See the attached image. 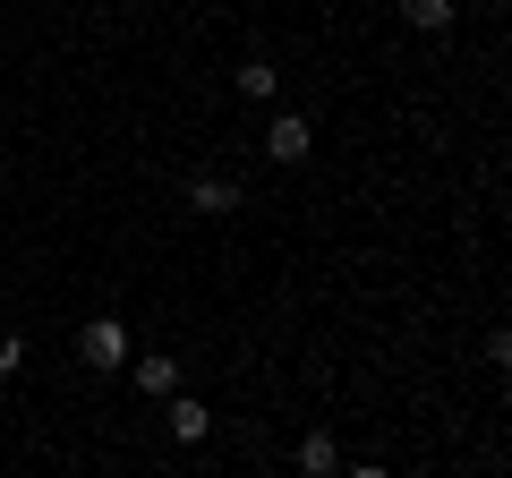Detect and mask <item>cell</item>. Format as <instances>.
<instances>
[{
    "mask_svg": "<svg viewBox=\"0 0 512 478\" xmlns=\"http://www.w3.org/2000/svg\"><path fill=\"white\" fill-rule=\"evenodd\" d=\"M188 205H197V214H231L239 188H231V180H214V171H197V180H188Z\"/></svg>",
    "mask_w": 512,
    "mask_h": 478,
    "instance_id": "5",
    "label": "cell"
},
{
    "mask_svg": "<svg viewBox=\"0 0 512 478\" xmlns=\"http://www.w3.org/2000/svg\"><path fill=\"white\" fill-rule=\"evenodd\" d=\"M308 146H316V129L299 120V111H274V129H265V163H308Z\"/></svg>",
    "mask_w": 512,
    "mask_h": 478,
    "instance_id": "2",
    "label": "cell"
},
{
    "mask_svg": "<svg viewBox=\"0 0 512 478\" xmlns=\"http://www.w3.org/2000/svg\"><path fill=\"white\" fill-rule=\"evenodd\" d=\"M26 368V342H18V333H0V376H18Z\"/></svg>",
    "mask_w": 512,
    "mask_h": 478,
    "instance_id": "9",
    "label": "cell"
},
{
    "mask_svg": "<svg viewBox=\"0 0 512 478\" xmlns=\"http://www.w3.org/2000/svg\"><path fill=\"white\" fill-rule=\"evenodd\" d=\"M231 86L248 94V103H274V94H282V69H274V60H239V77H231Z\"/></svg>",
    "mask_w": 512,
    "mask_h": 478,
    "instance_id": "4",
    "label": "cell"
},
{
    "mask_svg": "<svg viewBox=\"0 0 512 478\" xmlns=\"http://www.w3.org/2000/svg\"><path fill=\"white\" fill-rule=\"evenodd\" d=\"M402 18L419 26V35H444V26H453V0H402Z\"/></svg>",
    "mask_w": 512,
    "mask_h": 478,
    "instance_id": "6",
    "label": "cell"
},
{
    "mask_svg": "<svg viewBox=\"0 0 512 478\" xmlns=\"http://www.w3.org/2000/svg\"><path fill=\"white\" fill-rule=\"evenodd\" d=\"M171 436H180V444H205V436H214V410H205L197 393H180V402H171Z\"/></svg>",
    "mask_w": 512,
    "mask_h": 478,
    "instance_id": "3",
    "label": "cell"
},
{
    "mask_svg": "<svg viewBox=\"0 0 512 478\" xmlns=\"http://www.w3.org/2000/svg\"><path fill=\"white\" fill-rule=\"evenodd\" d=\"M137 385H146V393H180V359H163V350L137 359Z\"/></svg>",
    "mask_w": 512,
    "mask_h": 478,
    "instance_id": "7",
    "label": "cell"
},
{
    "mask_svg": "<svg viewBox=\"0 0 512 478\" xmlns=\"http://www.w3.org/2000/svg\"><path fill=\"white\" fill-rule=\"evenodd\" d=\"M128 350H137V342H128L120 316H94V325L77 333V359H86L94 376H120V368H128Z\"/></svg>",
    "mask_w": 512,
    "mask_h": 478,
    "instance_id": "1",
    "label": "cell"
},
{
    "mask_svg": "<svg viewBox=\"0 0 512 478\" xmlns=\"http://www.w3.org/2000/svg\"><path fill=\"white\" fill-rule=\"evenodd\" d=\"M333 461H342V453H333V436H308V444H299V470H316V478H325Z\"/></svg>",
    "mask_w": 512,
    "mask_h": 478,
    "instance_id": "8",
    "label": "cell"
}]
</instances>
